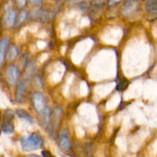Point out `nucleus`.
<instances>
[{
  "label": "nucleus",
  "instance_id": "423d86ee",
  "mask_svg": "<svg viewBox=\"0 0 157 157\" xmlns=\"http://www.w3.org/2000/svg\"><path fill=\"white\" fill-rule=\"evenodd\" d=\"M9 43L10 40L7 38H3L0 40V66L3 64L5 62Z\"/></svg>",
  "mask_w": 157,
  "mask_h": 157
},
{
  "label": "nucleus",
  "instance_id": "ddd939ff",
  "mask_svg": "<svg viewBox=\"0 0 157 157\" xmlns=\"http://www.w3.org/2000/svg\"><path fill=\"white\" fill-rule=\"evenodd\" d=\"M36 16L38 17H39L44 22H46V21H49V19L52 18V15H51L50 12L49 10H40L37 12V14Z\"/></svg>",
  "mask_w": 157,
  "mask_h": 157
},
{
  "label": "nucleus",
  "instance_id": "39448f33",
  "mask_svg": "<svg viewBox=\"0 0 157 157\" xmlns=\"http://www.w3.org/2000/svg\"><path fill=\"white\" fill-rule=\"evenodd\" d=\"M59 143L62 149H64V150L69 151L70 150L71 148H72V143H71L70 137H69L68 132L65 129H63V130L61 131Z\"/></svg>",
  "mask_w": 157,
  "mask_h": 157
},
{
  "label": "nucleus",
  "instance_id": "b1692460",
  "mask_svg": "<svg viewBox=\"0 0 157 157\" xmlns=\"http://www.w3.org/2000/svg\"><path fill=\"white\" fill-rule=\"evenodd\" d=\"M0 120H1V114H0Z\"/></svg>",
  "mask_w": 157,
  "mask_h": 157
},
{
  "label": "nucleus",
  "instance_id": "9d476101",
  "mask_svg": "<svg viewBox=\"0 0 157 157\" xmlns=\"http://www.w3.org/2000/svg\"><path fill=\"white\" fill-rule=\"evenodd\" d=\"M40 116V121L44 126H47L51 120V115H52V111L49 107L46 106L45 109L40 113H39Z\"/></svg>",
  "mask_w": 157,
  "mask_h": 157
},
{
  "label": "nucleus",
  "instance_id": "f8f14e48",
  "mask_svg": "<svg viewBox=\"0 0 157 157\" xmlns=\"http://www.w3.org/2000/svg\"><path fill=\"white\" fill-rule=\"evenodd\" d=\"M16 113L19 118H21L22 120H25L27 123H30V124H32L33 123V117H32L31 115L26 110L23 109H17L16 110Z\"/></svg>",
  "mask_w": 157,
  "mask_h": 157
},
{
  "label": "nucleus",
  "instance_id": "412c9836",
  "mask_svg": "<svg viewBox=\"0 0 157 157\" xmlns=\"http://www.w3.org/2000/svg\"><path fill=\"white\" fill-rule=\"evenodd\" d=\"M25 157H41V156H39V155H36V154H29V155H27Z\"/></svg>",
  "mask_w": 157,
  "mask_h": 157
},
{
  "label": "nucleus",
  "instance_id": "0eeeda50",
  "mask_svg": "<svg viewBox=\"0 0 157 157\" xmlns=\"http://www.w3.org/2000/svg\"><path fill=\"white\" fill-rule=\"evenodd\" d=\"M145 10L150 16L157 17V0H147L145 3Z\"/></svg>",
  "mask_w": 157,
  "mask_h": 157
},
{
  "label": "nucleus",
  "instance_id": "20e7f679",
  "mask_svg": "<svg viewBox=\"0 0 157 157\" xmlns=\"http://www.w3.org/2000/svg\"><path fill=\"white\" fill-rule=\"evenodd\" d=\"M19 77V69L16 66H10L6 70V78L12 86L16 85Z\"/></svg>",
  "mask_w": 157,
  "mask_h": 157
},
{
  "label": "nucleus",
  "instance_id": "dca6fc26",
  "mask_svg": "<svg viewBox=\"0 0 157 157\" xmlns=\"http://www.w3.org/2000/svg\"><path fill=\"white\" fill-rule=\"evenodd\" d=\"M92 3L95 7H101L104 5V1L103 0H93Z\"/></svg>",
  "mask_w": 157,
  "mask_h": 157
},
{
  "label": "nucleus",
  "instance_id": "6ab92c4d",
  "mask_svg": "<svg viewBox=\"0 0 157 157\" xmlns=\"http://www.w3.org/2000/svg\"><path fill=\"white\" fill-rule=\"evenodd\" d=\"M26 3V0H17V4L19 7H22Z\"/></svg>",
  "mask_w": 157,
  "mask_h": 157
},
{
  "label": "nucleus",
  "instance_id": "aec40b11",
  "mask_svg": "<svg viewBox=\"0 0 157 157\" xmlns=\"http://www.w3.org/2000/svg\"><path fill=\"white\" fill-rule=\"evenodd\" d=\"M43 0H30V2L33 4V5L39 6L43 2Z\"/></svg>",
  "mask_w": 157,
  "mask_h": 157
},
{
  "label": "nucleus",
  "instance_id": "f03ea898",
  "mask_svg": "<svg viewBox=\"0 0 157 157\" xmlns=\"http://www.w3.org/2000/svg\"><path fill=\"white\" fill-rule=\"evenodd\" d=\"M140 6V0H126L122 8V14L126 17H131L138 12Z\"/></svg>",
  "mask_w": 157,
  "mask_h": 157
},
{
  "label": "nucleus",
  "instance_id": "7ed1b4c3",
  "mask_svg": "<svg viewBox=\"0 0 157 157\" xmlns=\"http://www.w3.org/2000/svg\"><path fill=\"white\" fill-rule=\"evenodd\" d=\"M33 105L35 109L38 113H40L45 109L46 105V99L44 96L40 93H35L33 97Z\"/></svg>",
  "mask_w": 157,
  "mask_h": 157
},
{
  "label": "nucleus",
  "instance_id": "1a4fd4ad",
  "mask_svg": "<svg viewBox=\"0 0 157 157\" xmlns=\"http://www.w3.org/2000/svg\"><path fill=\"white\" fill-rule=\"evenodd\" d=\"M13 119L4 118V120L2 123V130L6 134H12L14 132L15 127L13 122Z\"/></svg>",
  "mask_w": 157,
  "mask_h": 157
},
{
  "label": "nucleus",
  "instance_id": "9b49d317",
  "mask_svg": "<svg viewBox=\"0 0 157 157\" xmlns=\"http://www.w3.org/2000/svg\"><path fill=\"white\" fill-rule=\"evenodd\" d=\"M5 19L6 22L9 26H13L14 25H16V19H17L16 11L13 10H10L9 11H7Z\"/></svg>",
  "mask_w": 157,
  "mask_h": 157
},
{
  "label": "nucleus",
  "instance_id": "f257e3e1",
  "mask_svg": "<svg viewBox=\"0 0 157 157\" xmlns=\"http://www.w3.org/2000/svg\"><path fill=\"white\" fill-rule=\"evenodd\" d=\"M44 144V140L38 134L33 133L23 136L20 140L21 148L24 152H31L40 149Z\"/></svg>",
  "mask_w": 157,
  "mask_h": 157
},
{
  "label": "nucleus",
  "instance_id": "6e6552de",
  "mask_svg": "<svg viewBox=\"0 0 157 157\" xmlns=\"http://www.w3.org/2000/svg\"><path fill=\"white\" fill-rule=\"evenodd\" d=\"M27 88V82L26 81H22L18 85L17 90H16V99L17 102H21L24 99L25 90Z\"/></svg>",
  "mask_w": 157,
  "mask_h": 157
},
{
  "label": "nucleus",
  "instance_id": "4468645a",
  "mask_svg": "<svg viewBox=\"0 0 157 157\" xmlns=\"http://www.w3.org/2000/svg\"><path fill=\"white\" fill-rule=\"evenodd\" d=\"M19 53V49L16 47V46H12L10 48V50H9L8 53V58L10 61H13V60L16 59L17 58L18 55Z\"/></svg>",
  "mask_w": 157,
  "mask_h": 157
},
{
  "label": "nucleus",
  "instance_id": "5701e85b",
  "mask_svg": "<svg viewBox=\"0 0 157 157\" xmlns=\"http://www.w3.org/2000/svg\"><path fill=\"white\" fill-rule=\"evenodd\" d=\"M52 1H55V2H58V1H61V0H52Z\"/></svg>",
  "mask_w": 157,
  "mask_h": 157
},
{
  "label": "nucleus",
  "instance_id": "f3484780",
  "mask_svg": "<svg viewBox=\"0 0 157 157\" xmlns=\"http://www.w3.org/2000/svg\"><path fill=\"white\" fill-rule=\"evenodd\" d=\"M121 1L122 0H109L108 4L109 6H116L117 5V4L120 3Z\"/></svg>",
  "mask_w": 157,
  "mask_h": 157
},
{
  "label": "nucleus",
  "instance_id": "a211bd4d",
  "mask_svg": "<svg viewBox=\"0 0 157 157\" xmlns=\"http://www.w3.org/2000/svg\"><path fill=\"white\" fill-rule=\"evenodd\" d=\"M42 155L43 157H52V154L50 153V152L47 150H43L42 151Z\"/></svg>",
  "mask_w": 157,
  "mask_h": 157
},
{
  "label": "nucleus",
  "instance_id": "2eb2a0df",
  "mask_svg": "<svg viewBox=\"0 0 157 157\" xmlns=\"http://www.w3.org/2000/svg\"><path fill=\"white\" fill-rule=\"evenodd\" d=\"M27 17H28V12L26 10H22V11L20 12L19 16H18L17 19H16V25L17 26H19V25H22L23 22H25V21L26 20Z\"/></svg>",
  "mask_w": 157,
  "mask_h": 157
},
{
  "label": "nucleus",
  "instance_id": "4be33fe9",
  "mask_svg": "<svg viewBox=\"0 0 157 157\" xmlns=\"http://www.w3.org/2000/svg\"><path fill=\"white\" fill-rule=\"evenodd\" d=\"M82 1V0H70V2H72V3H75V2H78Z\"/></svg>",
  "mask_w": 157,
  "mask_h": 157
}]
</instances>
